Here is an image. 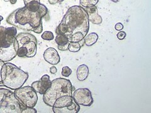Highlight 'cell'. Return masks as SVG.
Wrapping results in <instances>:
<instances>
[{"label":"cell","mask_w":151,"mask_h":113,"mask_svg":"<svg viewBox=\"0 0 151 113\" xmlns=\"http://www.w3.org/2000/svg\"><path fill=\"white\" fill-rule=\"evenodd\" d=\"M89 29V21L88 14L83 7L73 6L69 8L64 16L62 21L57 27V35H65L70 39L73 35L78 32L86 36Z\"/></svg>","instance_id":"6da1fadb"},{"label":"cell","mask_w":151,"mask_h":113,"mask_svg":"<svg viewBox=\"0 0 151 113\" xmlns=\"http://www.w3.org/2000/svg\"><path fill=\"white\" fill-rule=\"evenodd\" d=\"M48 12L47 8L42 4L39 11H31L25 7L17 9L6 18V22L23 30L40 34L43 31L42 19Z\"/></svg>","instance_id":"7a4b0ae2"},{"label":"cell","mask_w":151,"mask_h":113,"mask_svg":"<svg viewBox=\"0 0 151 113\" xmlns=\"http://www.w3.org/2000/svg\"><path fill=\"white\" fill-rule=\"evenodd\" d=\"M3 86L15 91L22 87L28 78V74L12 63H4L1 70Z\"/></svg>","instance_id":"3957f363"},{"label":"cell","mask_w":151,"mask_h":113,"mask_svg":"<svg viewBox=\"0 0 151 113\" xmlns=\"http://www.w3.org/2000/svg\"><path fill=\"white\" fill-rule=\"evenodd\" d=\"M73 87L70 81L64 78H58L51 81V85L43 94V101L47 106L52 107L58 99L63 96H73Z\"/></svg>","instance_id":"277c9868"},{"label":"cell","mask_w":151,"mask_h":113,"mask_svg":"<svg viewBox=\"0 0 151 113\" xmlns=\"http://www.w3.org/2000/svg\"><path fill=\"white\" fill-rule=\"evenodd\" d=\"M26 107L18 100L13 92L0 89V113H22Z\"/></svg>","instance_id":"5b68a950"},{"label":"cell","mask_w":151,"mask_h":113,"mask_svg":"<svg viewBox=\"0 0 151 113\" xmlns=\"http://www.w3.org/2000/svg\"><path fill=\"white\" fill-rule=\"evenodd\" d=\"M80 105L76 102L71 96H63L55 101L52 106L54 113H78Z\"/></svg>","instance_id":"8992f818"},{"label":"cell","mask_w":151,"mask_h":113,"mask_svg":"<svg viewBox=\"0 0 151 113\" xmlns=\"http://www.w3.org/2000/svg\"><path fill=\"white\" fill-rule=\"evenodd\" d=\"M14 93L18 100L24 106L29 107H34L36 106L38 101L37 94L32 86L18 88L15 89Z\"/></svg>","instance_id":"52a82bcc"},{"label":"cell","mask_w":151,"mask_h":113,"mask_svg":"<svg viewBox=\"0 0 151 113\" xmlns=\"http://www.w3.org/2000/svg\"><path fill=\"white\" fill-rule=\"evenodd\" d=\"M16 40L19 47L25 46L28 50L27 57L30 58L34 56L37 54V40L36 37L28 33H20L16 36Z\"/></svg>","instance_id":"ba28073f"},{"label":"cell","mask_w":151,"mask_h":113,"mask_svg":"<svg viewBox=\"0 0 151 113\" xmlns=\"http://www.w3.org/2000/svg\"><path fill=\"white\" fill-rule=\"evenodd\" d=\"M17 35V30L16 27L5 28L0 26V47L6 48L14 44Z\"/></svg>","instance_id":"9c48e42d"},{"label":"cell","mask_w":151,"mask_h":113,"mask_svg":"<svg viewBox=\"0 0 151 113\" xmlns=\"http://www.w3.org/2000/svg\"><path fill=\"white\" fill-rule=\"evenodd\" d=\"M72 96L74 101L80 106H91L93 103L91 92L87 88L76 89L74 91Z\"/></svg>","instance_id":"30bf717a"},{"label":"cell","mask_w":151,"mask_h":113,"mask_svg":"<svg viewBox=\"0 0 151 113\" xmlns=\"http://www.w3.org/2000/svg\"><path fill=\"white\" fill-rule=\"evenodd\" d=\"M50 85L51 81H50L49 75L46 74L41 77L40 81L33 82L31 86L34 88L37 93H39L40 94L43 95L48 90Z\"/></svg>","instance_id":"8fae6325"},{"label":"cell","mask_w":151,"mask_h":113,"mask_svg":"<svg viewBox=\"0 0 151 113\" xmlns=\"http://www.w3.org/2000/svg\"><path fill=\"white\" fill-rule=\"evenodd\" d=\"M16 56H17V50L14 44L6 48L0 47V61L4 62H9Z\"/></svg>","instance_id":"7c38bea8"},{"label":"cell","mask_w":151,"mask_h":113,"mask_svg":"<svg viewBox=\"0 0 151 113\" xmlns=\"http://www.w3.org/2000/svg\"><path fill=\"white\" fill-rule=\"evenodd\" d=\"M43 56L46 62L52 65L58 64L60 61V57L58 51L52 47H50V48L46 49Z\"/></svg>","instance_id":"4fadbf2b"},{"label":"cell","mask_w":151,"mask_h":113,"mask_svg":"<svg viewBox=\"0 0 151 113\" xmlns=\"http://www.w3.org/2000/svg\"><path fill=\"white\" fill-rule=\"evenodd\" d=\"M85 11L88 14L89 21L94 25H100L103 21L102 18L98 15V8L95 6L85 8Z\"/></svg>","instance_id":"5bb4252c"},{"label":"cell","mask_w":151,"mask_h":113,"mask_svg":"<svg viewBox=\"0 0 151 113\" xmlns=\"http://www.w3.org/2000/svg\"><path fill=\"white\" fill-rule=\"evenodd\" d=\"M55 43L58 45V49L61 51H65L68 50L69 40L65 35L58 34L55 39Z\"/></svg>","instance_id":"9a60e30c"},{"label":"cell","mask_w":151,"mask_h":113,"mask_svg":"<svg viewBox=\"0 0 151 113\" xmlns=\"http://www.w3.org/2000/svg\"><path fill=\"white\" fill-rule=\"evenodd\" d=\"M77 78L79 81H84L87 79L89 75V68L85 64H82L78 67L77 72Z\"/></svg>","instance_id":"2e32d148"},{"label":"cell","mask_w":151,"mask_h":113,"mask_svg":"<svg viewBox=\"0 0 151 113\" xmlns=\"http://www.w3.org/2000/svg\"><path fill=\"white\" fill-rule=\"evenodd\" d=\"M98 39V35L96 33H91L90 34L86 35L84 38V44L88 46H90L96 44Z\"/></svg>","instance_id":"e0dca14e"},{"label":"cell","mask_w":151,"mask_h":113,"mask_svg":"<svg viewBox=\"0 0 151 113\" xmlns=\"http://www.w3.org/2000/svg\"><path fill=\"white\" fill-rule=\"evenodd\" d=\"M43 4H41L40 2L39 1H33L30 3H28V4H25V6L31 11L33 12H37L39 11L42 6Z\"/></svg>","instance_id":"ac0fdd59"},{"label":"cell","mask_w":151,"mask_h":113,"mask_svg":"<svg viewBox=\"0 0 151 113\" xmlns=\"http://www.w3.org/2000/svg\"><path fill=\"white\" fill-rule=\"evenodd\" d=\"M81 45L79 42H69L68 50L71 52H78L81 49Z\"/></svg>","instance_id":"d6986e66"},{"label":"cell","mask_w":151,"mask_h":113,"mask_svg":"<svg viewBox=\"0 0 151 113\" xmlns=\"http://www.w3.org/2000/svg\"><path fill=\"white\" fill-rule=\"evenodd\" d=\"M80 4L84 8L95 6L98 3V0H80Z\"/></svg>","instance_id":"ffe728a7"},{"label":"cell","mask_w":151,"mask_h":113,"mask_svg":"<svg viewBox=\"0 0 151 113\" xmlns=\"http://www.w3.org/2000/svg\"><path fill=\"white\" fill-rule=\"evenodd\" d=\"M41 37L42 39H44L45 40L50 41L54 39V35L52 32H51L50 31H46L42 34Z\"/></svg>","instance_id":"44dd1931"},{"label":"cell","mask_w":151,"mask_h":113,"mask_svg":"<svg viewBox=\"0 0 151 113\" xmlns=\"http://www.w3.org/2000/svg\"><path fill=\"white\" fill-rule=\"evenodd\" d=\"M28 50L25 46H20L17 50V56L19 57H27Z\"/></svg>","instance_id":"7402d4cb"},{"label":"cell","mask_w":151,"mask_h":113,"mask_svg":"<svg viewBox=\"0 0 151 113\" xmlns=\"http://www.w3.org/2000/svg\"><path fill=\"white\" fill-rule=\"evenodd\" d=\"M72 74V70L70 69L68 66H65L62 69V72H61V74L63 75L64 77H69L70 74Z\"/></svg>","instance_id":"603a6c76"},{"label":"cell","mask_w":151,"mask_h":113,"mask_svg":"<svg viewBox=\"0 0 151 113\" xmlns=\"http://www.w3.org/2000/svg\"><path fill=\"white\" fill-rule=\"evenodd\" d=\"M37 111L34 107H26L25 109L23 111L22 113H37Z\"/></svg>","instance_id":"cb8c5ba5"},{"label":"cell","mask_w":151,"mask_h":113,"mask_svg":"<svg viewBox=\"0 0 151 113\" xmlns=\"http://www.w3.org/2000/svg\"><path fill=\"white\" fill-rule=\"evenodd\" d=\"M126 35H127V34L125 31H119V32L116 35V36L119 40H124L125 39V38L126 37Z\"/></svg>","instance_id":"d4e9b609"},{"label":"cell","mask_w":151,"mask_h":113,"mask_svg":"<svg viewBox=\"0 0 151 113\" xmlns=\"http://www.w3.org/2000/svg\"><path fill=\"white\" fill-rule=\"evenodd\" d=\"M115 28L117 31H121L123 30V28H124V25H123V24L121 23H118L115 25Z\"/></svg>","instance_id":"484cf974"},{"label":"cell","mask_w":151,"mask_h":113,"mask_svg":"<svg viewBox=\"0 0 151 113\" xmlns=\"http://www.w3.org/2000/svg\"><path fill=\"white\" fill-rule=\"evenodd\" d=\"M58 71V69L55 67V66H52V67L50 68V72L52 74H54Z\"/></svg>","instance_id":"4316f807"},{"label":"cell","mask_w":151,"mask_h":113,"mask_svg":"<svg viewBox=\"0 0 151 113\" xmlns=\"http://www.w3.org/2000/svg\"><path fill=\"white\" fill-rule=\"evenodd\" d=\"M49 3L50 4H55L56 3H60L59 0H49Z\"/></svg>","instance_id":"83f0119b"},{"label":"cell","mask_w":151,"mask_h":113,"mask_svg":"<svg viewBox=\"0 0 151 113\" xmlns=\"http://www.w3.org/2000/svg\"><path fill=\"white\" fill-rule=\"evenodd\" d=\"M4 62H2V61H0V82L1 81V68L3 67V65L4 64Z\"/></svg>","instance_id":"f1b7e54d"},{"label":"cell","mask_w":151,"mask_h":113,"mask_svg":"<svg viewBox=\"0 0 151 113\" xmlns=\"http://www.w3.org/2000/svg\"><path fill=\"white\" fill-rule=\"evenodd\" d=\"M37 1L40 2V0H23V2H24V4H25H25H28V3H30L31 1Z\"/></svg>","instance_id":"f546056e"},{"label":"cell","mask_w":151,"mask_h":113,"mask_svg":"<svg viewBox=\"0 0 151 113\" xmlns=\"http://www.w3.org/2000/svg\"><path fill=\"white\" fill-rule=\"evenodd\" d=\"M17 1V0H9V2L12 4H15Z\"/></svg>","instance_id":"4dcf8cb0"},{"label":"cell","mask_w":151,"mask_h":113,"mask_svg":"<svg viewBox=\"0 0 151 113\" xmlns=\"http://www.w3.org/2000/svg\"><path fill=\"white\" fill-rule=\"evenodd\" d=\"M3 20V17L2 16H0V25H1V22Z\"/></svg>","instance_id":"1f68e13d"},{"label":"cell","mask_w":151,"mask_h":113,"mask_svg":"<svg viewBox=\"0 0 151 113\" xmlns=\"http://www.w3.org/2000/svg\"><path fill=\"white\" fill-rule=\"evenodd\" d=\"M59 2H62V1H64V0H59Z\"/></svg>","instance_id":"d6a6232c"},{"label":"cell","mask_w":151,"mask_h":113,"mask_svg":"<svg viewBox=\"0 0 151 113\" xmlns=\"http://www.w3.org/2000/svg\"><path fill=\"white\" fill-rule=\"evenodd\" d=\"M4 1H9V0H4Z\"/></svg>","instance_id":"836d02e7"}]
</instances>
